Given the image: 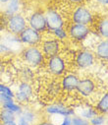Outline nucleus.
I'll return each mask as SVG.
<instances>
[{"mask_svg": "<svg viewBox=\"0 0 108 125\" xmlns=\"http://www.w3.org/2000/svg\"><path fill=\"white\" fill-rule=\"evenodd\" d=\"M0 125H17V122H16V120L9 121V122H5V123H0Z\"/></svg>", "mask_w": 108, "mask_h": 125, "instance_id": "obj_36", "label": "nucleus"}, {"mask_svg": "<svg viewBox=\"0 0 108 125\" xmlns=\"http://www.w3.org/2000/svg\"><path fill=\"white\" fill-rule=\"evenodd\" d=\"M22 58L27 66L30 68H39L45 64V56L39 46H28L23 49Z\"/></svg>", "mask_w": 108, "mask_h": 125, "instance_id": "obj_1", "label": "nucleus"}, {"mask_svg": "<svg viewBox=\"0 0 108 125\" xmlns=\"http://www.w3.org/2000/svg\"><path fill=\"white\" fill-rule=\"evenodd\" d=\"M21 115L29 123V124H32L35 122L37 120V114L35 112L31 109H27V108H23V111L21 113Z\"/></svg>", "mask_w": 108, "mask_h": 125, "instance_id": "obj_23", "label": "nucleus"}, {"mask_svg": "<svg viewBox=\"0 0 108 125\" xmlns=\"http://www.w3.org/2000/svg\"><path fill=\"white\" fill-rule=\"evenodd\" d=\"M16 122H17V125H30L22 115H19L17 116V119H16Z\"/></svg>", "mask_w": 108, "mask_h": 125, "instance_id": "obj_32", "label": "nucleus"}, {"mask_svg": "<svg viewBox=\"0 0 108 125\" xmlns=\"http://www.w3.org/2000/svg\"><path fill=\"white\" fill-rule=\"evenodd\" d=\"M35 125H58V124H55L54 122H51V121H40L35 123Z\"/></svg>", "mask_w": 108, "mask_h": 125, "instance_id": "obj_34", "label": "nucleus"}, {"mask_svg": "<svg viewBox=\"0 0 108 125\" xmlns=\"http://www.w3.org/2000/svg\"><path fill=\"white\" fill-rule=\"evenodd\" d=\"M27 22H28L29 27H30L31 29L35 30L37 32L40 34H43L44 32L47 31L45 16H44V12L42 11L38 10V11L32 12L29 16V19L27 20Z\"/></svg>", "mask_w": 108, "mask_h": 125, "instance_id": "obj_10", "label": "nucleus"}, {"mask_svg": "<svg viewBox=\"0 0 108 125\" xmlns=\"http://www.w3.org/2000/svg\"><path fill=\"white\" fill-rule=\"evenodd\" d=\"M27 27H28L27 19L21 13H17L7 17L6 30L8 31L9 34L19 36Z\"/></svg>", "mask_w": 108, "mask_h": 125, "instance_id": "obj_3", "label": "nucleus"}, {"mask_svg": "<svg viewBox=\"0 0 108 125\" xmlns=\"http://www.w3.org/2000/svg\"><path fill=\"white\" fill-rule=\"evenodd\" d=\"M72 124V116H63L58 125H71Z\"/></svg>", "mask_w": 108, "mask_h": 125, "instance_id": "obj_31", "label": "nucleus"}, {"mask_svg": "<svg viewBox=\"0 0 108 125\" xmlns=\"http://www.w3.org/2000/svg\"><path fill=\"white\" fill-rule=\"evenodd\" d=\"M21 43L27 46H39L42 41V34L37 32L30 27H27L23 32L18 36Z\"/></svg>", "mask_w": 108, "mask_h": 125, "instance_id": "obj_7", "label": "nucleus"}, {"mask_svg": "<svg viewBox=\"0 0 108 125\" xmlns=\"http://www.w3.org/2000/svg\"><path fill=\"white\" fill-rule=\"evenodd\" d=\"M97 114V111L95 110L94 106L90 105V104H86V105H83L81 108H80V111L78 112V115L87 119V120H89L90 118H92L93 116H95Z\"/></svg>", "mask_w": 108, "mask_h": 125, "instance_id": "obj_19", "label": "nucleus"}, {"mask_svg": "<svg viewBox=\"0 0 108 125\" xmlns=\"http://www.w3.org/2000/svg\"><path fill=\"white\" fill-rule=\"evenodd\" d=\"M0 107H1V104H0Z\"/></svg>", "mask_w": 108, "mask_h": 125, "instance_id": "obj_38", "label": "nucleus"}, {"mask_svg": "<svg viewBox=\"0 0 108 125\" xmlns=\"http://www.w3.org/2000/svg\"><path fill=\"white\" fill-rule=\"evenodd\" d=\"M96 32L102 39L107 40V38H108V19H107V17H103L97 22Z\"/></svg>", "mask_w": 108, "mask_h": 125, "instance_id": "obj_18", "label": "nucleus"}, {"mask_svg": "<svg viewBox=\"0 0 108 125\" xmlns=\"http://www.w3.org/2000/svg\"><path fill=\"white\" fill-rule=\"evenodd\" d=\"M45 64L47 71L54 77H61L64 74H66L67 63L60 54L47 58L45 60Z\"/></svg>", "mask_w": 108, "mask_h": 125, "instance_id": "obj_4", "label": "nucleus"}, {"mask_svg": "<svg viewBox=\"0 0 108 125\" xmlns=\"http://www.w3.org/2000/svg\"><path fill=\"white\" fill-rule=\"evenodd\" d=\"M50 34L52 35L53 38L57 39L60 42H64L66 41L69 37H68V33H67V30L65 28H59L56 30H53L52 32H50Z\"/></svg>", "mask_w": 108, "mask_h": 125, "instance_id": "obj_22", "label": "nucleus"}, {"mask_svg": "<svg viewBox=\"0 0 108 125\" xmlns=\"http://www.w3.org/2000/svg\"><path fill=\"white\" fill-rule=\"evenodd\" d=\"M12 52V48L5 44L4 42H0V55L1 54H8Z\"/></svg>", "mask_w": 108, "mask_h": 125, "instance_id": "obj_29", "label": "nucleus"}, {"mask_svg": "<svg viewBox=\"0 0 108 125\" xmlns=\"http://www.w3.org/2000/svg\"><path fill=\"white\" fill-rule=\"evenodd\" d=\"M8 2V0H0V3L1 4H6Z\"/></svg>", "mask_w": 108, "mask_h": 125, "instance_id": "obj_37", "label": "nucleus"}, {"mask_svg": "<svg viewBox=\"0 0 108 125\" xmlns=\"http://www.w3.org/2000/svg\"><path fill=\"white\" fill-rule=\"evenodd\" d=\"M96 90V84L90 77H84L79 80L77 86V93L84 98H88L93 95Z\"/></svg>", "mask_w": 108, "mask_h": 125, "instance_id": "obj_12", "label": "nucleus"}, {"mask_svg": "<svg viewBox=\"0 0 108 125\" xmlns=\"http://www.w3.org/2000/svg\"><path fill=\"white\" fill-rule=\"evenodd\" d=\"M88 121L90 125H104L106 122V115L97 113L95 116L90 118Z\"/></svg>", "mask_w": 108, "mask_h": 125, "instance_id": "obj_25", "label": "nucleus"}, {"mask_svg": "<svg viewBox=\"0 0 108 125\" xmlns=\"http://www.w3.org/2000/svg\"><path fill=\"white\" fill-rule=\"evenodd\" d=\"M13 101H15L13 98L8 97V96H6V95H3V94H0V104H1V105L4 104L13 102Z\"/></svg>", "mask_w": 108, "mask_h": 125, "instance_id": "obj_30", "label": "nucleus"}, {"mask_svg": "<svg viewBox=\"0 0 108 125\" xmlns=\"http://www.w3.org/2000/svg\"><path fill=\"white\" fill-rule=\"evenodd\" d=\"M20 9H21V0H8L3 14L6 17H9L11 15L19 13Z\"/></svg>", "mask_w": 108, "mask_h": 125, "instance_id": "obj_17", "label": "nucleus"}, {"mask_svg": "<svg viewBox=\"0 0 108 125\" xmlns=\"http://www.w3.org/2000/svg\"><path fill=\"white\" fill-rule=\"evenodd\" d=\"M79 80H80V78L77 74H74V73L64 74L62 76V80H61V83H60L61 89L65 92H68V93L74 92L77 89Z\"/></svg>", "mask_w": 108, "mask_h": 125, "instance_id": "obj_14", "label": "nucleus"}, {"mask_svg": "<svg viewBox=\"0 0 108 125\" xmlns=\"http://www.w3.org/2000/svg\"><path fill=\"white\" fill-rule=\"evenodd\" d=\"M45 112L48 115H58V116H74L76 114L75 108L69 107L63 104L56 103L49 104L45 107Z\"/></svg>", "mask_w": 108, "mask_h": 125, "instance_id": "obj_13", "label": "nucleus"}, {"mask_svg": "<svg viewBox=\"0 0 108 125\" xmlns=\"http://www.w3.org/2000/svg\"><path fill=\"white\" fill-rule=\"evenodd\" d=\"M1 107H4L8 110H10L11 112H13L14 114H16L17 116L21 115L22 111H23V108L24 106L20 104H18L16 101H13V102H10V103H7V104H4L1 105Z\"/></svg>", "mask_w": 108, "mask_h": 125, "instance_id": "obj_20", "label": "nucleus"}, {"mask_svg": "<svg viewBox=\"0 0 108 125\" xmlns=\"http://www.w3.org/2000/svg\"><path fill=\"white\" fill-rule=\"evenodd\" d=\"M94 108L97 111V113L106 115L108 112V94L104 93L103 95L99 98V100L94 104Z\"/></svg>", "mask_w": 108, "mask_h": 125, "instance_id": "obj_16", "label": "nucleus"}, {"mask_svg": "<svg viewBox=\"0 0 108 125\" xmlns=\"http://www.w3.org/2000/svg\"><path fill=\"white\" fill-rule=\"evenodd\" d=\"M94 56L102 61L108 60V42H107V40L103 39L96 43L95 49H94Z\"/></svg>", "mask_w": 108, "mask_h": 125, "instance_id": "obj_15", "label": "nucleus"}, {"mask_svg": "<svg viewBox=\"0 0 108 125\" xmlns=\"http://www.w3.org/2000/svg\"><path fill=\"white\" fill-rule=\"evenodd\" d=\"M94 1L99 4L100 6H103V7H107L108 6V0H94Z\"/></svg>", "mask_w": 108, "mask_h": 125, "instance_id": "obj_33", "label": "nucleus"}, {"mask_svg": "<svg viewBox=\"0 0 108 125\" xmlns=\"http://www.w3.org/2000/svg\"><path fill=\"white\" fill-rule=\"evenodd\" d=\"M32 96H33V88L30 85V83L21 81L18 85L17 91L15 92L14 100L18 104L24 105V104H27L30 101Z\"/></svg>", "mask_w": 108, "mask_h": 125, "instance_id": "obj_6", "label": "nucleus"}, {"mask_svg": "<svg viewBox=\"0 0 108 125\" xmlns=\"http://www.w3.org/2000/svg\"><path fill=\"white\" fill-rule=\"evenodd\" d=\"M0 94H3V95H6L13 99L15 96V92L12 90V88L4 83H0Z\"/></svg>", "mask_w": 108, "mask_h": 125, "instance_id": "obj_27", "label": "nucleus"}, {"mask_svg": "<svg viewBox=\"0 0 108 125\" xmlns=\"http://www.w3.org/2000/svg\"><path fill=\"white\" fill-rule=\"evenodd\" d=\"M71 20H72V23L74 24L89 26L94 22V15L89 8L81 4V5H78L73 10L71 15Z\"/></svg>", "mask_w": 108, "mask_h": 125, "instance_id": "obj_2", "label": "nucleus"}, {"mask_svg": "<svg viewBox=\"0 0 108 125\" xmlns=\"http://www.w3.org/2000/svg\"><path fill=\"white\" fill-rule=\"evenodd\" d=\"M61 91V86H60V83H57V82H52L48 85V94L50 96H57L59 92Z\"/></svg>", "mask_w": 108, "mask_h": 125, "instance_id": "obj_26", "label": "nucleus"}, {"mask_svg": "<svg viewBox=\"0 0 108 125\" xmlns=\"http://www.w3.org/2000/svg\"><path fill=\"white\" fill-rule=\"evenodd\" d=\"M17 119V115L11 112L10 110L0 107V123H5L9 121H15Z\"/></svg>", "mask_w": 108, "mask_h": 125, "instance_id": "obj_21", "label": "nucleus"}, {"mask_svg": "<svg viewBox=\"0 0 108 125\" xmlns=\"http://www.w3.org/2000/svg\"><path fill=\"white\" fill-rule=\"evenodd\" d=\"M39 45H40V49L46 59L60 54L61 49H62L61 42L53 37L47 38V39H42Z\"/></svg>", "mask_w": 108, "mask_h": 125, "instance_id": "obj_8", "label": "nucleus"}, {"mask_svg": "<svg viewBox=\"0 0 108 125\" xmlns=\"http://www.w3.org/2000/svg\"><path fill=\"white\" fill-rule=\"evenodd\" d=\"M67 33L71 40L76 42H83L91 34V30L88 26L72 23L67 29Z\"/></svg>", "mask_w": 108, "mask_h": 125, "instance_id": "obj_5", "label": "nucleus"}, {"mask_svg": "<svg viewBox=\"0 0 108 125\" xmlns=\"http://www.w3.org/2000/svg\"><path fill=\"white\" fill-rule=\"evenodd\" d=\"M75 63L79 69H88L95 63L94 53L88 49L80 50L75 57Z\"/></svg>", "mask_w": 108, "mask_h": 125, "instance_id": "obj_11", "label": "nucleus"}, {"mask_svg": "<svg viewBox=\"0 0 108 125\" xmlns=\"http://www.w3.org/2000/svg\"><path fill=\"white\" fill-rule=\"evenodd\" d=\"M50 1H53V0H50Z\"/></svg>", "mask_w": 108, "mask_h": 125, "instance_id": "obj_39", "label": "nucleus"}, {"mask_svg": "<svg viewBox=\"0 0 108 125\" xmlns=\"http://www.w3.org/2000/svg\"><path fill=\"white\" fill-rule=\"evenodd\" d=\"M71 125H90L89 121L75 114L74 116H72V124Z\"/></svg>", "mask_w": 108, "mask_h": 125, "instance_id": "obj_28", "label": "nucleus"}, {"mask_svg": "<svg viewBox=\"0 0 108 125\" xmlns=\"http://www.w3.org/2000/svg\"><path fill=\"white\" fill-rule=\"evenodd\" d=\"M68 1L72 4H76V5H81L83 3H85L86 0H68Z\"/></svg>", "mask_w": 108, "mask_h": 125, "instance_id": "obj_35", "label": "nucleus"}, {"mask_svg": "<svg viewBox=\"0 0 108 125\" xmlns=\"http://www.w3.org/2000/svg\"><path fill=\"white\" fill-rule=\"evenodd\" d=\"M44 16L46 21V28L49 33L53 30L65 27V20L59 11L49 8L44 12Z\"/></svg>", "mask_w": 108, "mask_h": 125, "instance_id": "obj_9", "label": "nucleus"}, {"mask_svg": "<svg viewBox=\"0 0 108 125\" xmlns=\"http://www.w3.org/2000/svg\"><path fill=\"white\" fill-rule=\"evenodd\" d=\"M21 77H22V81H25V82H30L33 77H34V73L33 71L31 70L30 67L27 66L25 68L22 69L21 71Z\"/></svg>", "mask_w": 108, "mask_h": 125, "instance_id": "obj_24", "label": "nucleus"}]
</instances>
